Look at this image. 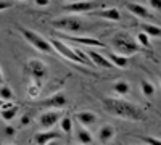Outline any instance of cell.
<instances>
[{
  "instance_id": "ffe728a7",
  "label": "cell",
  "mask_w": 161,
  "mask_h": 145,
  "mask_svg": "<svg viewBox=\"0 0 161 145\" xmlns=\"http://www.w3.org/2000/svg\"><path fill=\"white\" fill-rule=\"evenodd\" d=\"M76 140L79 143H92L93 142V137H92L90 131L86 126L79 124V127H76Z\"/></svg>"
},
{
  "instance_id": "f1b7e54d",
  "label": "cell",
  "mask_w": 161,
  "mask_h": 145,
  "mask_svg": "<svg viewBox=\"0 0 161 145\" xmlns=\"http://www.w3.org/2000/svg\"><path fill=\"white\" fill-rule=\"evenodd\" d=\"M3 132H5V136L7 137H15V134H16V129L13 127V126H5V129H3Z\"/></svg>"
},
{
  "instance_id": "4316f807",
  "label": "cell",
  "mask_w": 161,
  "mask_h": 145,
  "mask_svg": "<svg viewBox=\"0 0 161 145\" xmlns=\"http://www.w3.org/2000/svg\"><path fill=\"white\" fill-rule=\"evenodd\" d=\"M137 140L142 143H147V145H161V139L152 137V136H140V137H137Z\"/></svg>"
},
{
  "instance_id": "d4e9b609",
  "label": "cell",
  "mask_w": 161,
  "mask_h": 145,
  "mask_svg": "<svg viewBox=\"0 0 161 145\" xmlns=\"http://www.w3.org/2000/svg\"><path fill=\"white\" fill-rule=\"evenodd\" d=\"M136 41H137V44L139 45H142L143 48H152V44H150V36L148 34H145V32H139L137 36H136Z\"/></svg>"
},
{
  "instance_id": "603a6c76",
  "label": "cell",
  "mask_w": 161,
  "mask_h": 145,
  "mask_svg": "<svg viewBox=\"0 0 161 145\" xmlns=\"http://www.w3.org/2000/svg\"><path fill=\"white\" fill-rule=\"evenodd\" d=\"M113 90L118 95H127L130 92V84L127 81H123V79H121V81H116L113 84Z\"/></svg>"
},
{
  "instance_id": "836d02e7",
  "label": "cell",
  "mask_w": 161,
  "mask_h": 145,
  "mask_svg": "<svg viewBox=\"0 0 161 145\" xmlns=\"http://www.w3.org/2000/svg\"><path fill=\"white\" fill-rule=\"evenodd\" d=\"M3 103H5V100H3V98H0V108H2V105H3Z\"/></svg>"
},
{
  "instance_id": "e0dca14e",
  "label": "cell",
  "mask_w": 161,
  "mask_h": 145,
  "mask_svg": "<svg viewBox=\"0 0 161 145\" xmlns=\"http://www.w3.org/2000/svg\"><path fill=\"white\" fill-rule=\"evenodd\" d=\"M116 136V131L111 124H103L100 129H98V134H97V139L100 143H108L114 139Z\"/></svg>"
},
{
  "instance_id": "8d00e7d4",
  "label": "cell",
  "mask_w": 161,
  "mask_h": 145,
  "mask_svg": "<svg viewBox=\"0 0 161 145\" xmlns=\"http://www.w3.org/2000/svg\"><path fill=\"white\" fill-rule=\"evenodd\" d=\"M19 2H23V0H19Z\"/></svg>"
},
{
  "instance_id": "e575fe53",
  "label": "cell",
  "mask_w": 161,
  "mask_h": 145,
  "mask_svg": "<svg viewBox=\"0 0 161 145\" xmlns=\"http://www.w3.org/2000/svg\"><path fill=\"white\" fill-rule=\"evenodd\" d=\"M159 82H161V73H159Z\"/></svg>"
},
{
  "instance_id": "7a4b0ae2",
  "label": "cell",
  "mask_w": 161,
  "mask_h": 145,
  "mask_svg": "<svg viewBox=\"0 0 161 145\" xmlns=\"http://www.w3.org/2000/svg\"><path fill=\"white\" fill-rule=\"evenodd\" d=\"M50 44H52L53 50H55L57 53H60L63 58H68V60L73 61V63L86 64V66H89V64L92 63L90 58L86 55V52L79 50V48H71V47H68V44H64L61 39L50 37Z\"/></svg>"
},
{
  "instance_id": "8fae6325",
  "label": "cell",
  "mask_w": 161,
  "mask_h": 145,
  "mask_svg": "<svg viewBox=\"0 0 161 145\" xmlns=\"http://www.w3.org/2000/svg\"><path fill=\"white\" fill-rule=\"evenodd\" d=\"M86 55L90 58V61L95 64V66H100V68H105V70H114L116 66L114 64L106 58V55H102V53H98L97 50H93L92 47L89 48V50H86Z\"/></svg>"
},
{
  "instance_id": "4dcf8cb0",
  "label": "cell",
  "mask_w": 161,
  "mask_h": 145,
  "mask_svg": "<svg viewBox=\"0 0 161 145\" xmlns=\"http://www.w3.org/2000/svg\"><path fill=\"white\" fill-rule=\"evenodd\" d=\"M31 123V114H24L21 116V126H28Z\"/></svg>"
},
{
  "instance_id": "3957f363",
  "label": "cell",
  "mask_w": 161,
  "mask_h": 145,
  "mask_svg": "<svg viewBox=\"0 0 161 145\" xmlns=\"http://www.w3.org/2000/svg\"><path fill=\"white\" fill-rule=\"evenodd\" d=\"M113 47L118 53L121 55H126V57H130L134 53H140L143 52V47L137 44V41L126 34V32H116L113 36Z\"/></svg>"
},
{
  "instance_id": "d6a6232c",
  "label": "cell",
  "mask_w": 161,
  "mask_h": 145,
  "mask_svg": "<svg viewBox=\"0 0 161 145\" xmlns=\"http://www.w3.org/2000/svg\"><path fill=\"white\" fill-rule=\"evenodd\" d=\"M3 82V74H2V68H0V84Z\"/></svg>"
},
{
  "instance_id": "44dd1931",
  "label": "cell",
  "mask_w": 161,
  "mask_h": 145,
  "mask_svg": "<svg viewBox=\"0 0 161 145\" xmlns=\"http://www.w3.org/2000/svg\"><path fill=\"white\" fill-rule=\"evenodd\" d=\"M40 90H42V81H37V79H32V82H29L28 89H26L29 98H37L40 95Z\"/></svg>"
},
{
  "instance_id": "ba28073f",
  "label": "cell",
  "mask_w": 161,
  "mask_h": 145,
  "mask_svg": "<svg viewBox=\"0 0 161 145\" xmlns=\"http://www.w3.org/2000/svg\"><path fill=\"white\" fill-rule=\"evenodd\" d=\"M40 105L52 110H63L68 105V97H66L64 92H55V94L48 95L47 98L40 100Z\"/></svg>"
},
{
  "instance_id": "484cf974",
  "label": "cell",
  "mask_w": 161,
  "mask_h": 145,
  "mask_svg": "<svg viewBox=\"0 0 161 145\" xmlns=\"http://www.w3.org/2000/svg\"><path fill=\"white\" fill-rule=\"evenodd\" d=\"M0 98H3L5 102H11L13 98H15V92H13L8 86L0 84Z\"/></svg>"
},
{
  "instance_id": "83f0119b",
  "label": "cell",
  "mask_w": 161,
  "mask_h": 145,
  "mask_svg": "<svg viewBox=\"0 0 161 145\" xmlns=\"http://www.w3.org/2000/svg\"><path fill=\"white\" fill-rule=\"evenodd\" d=\"M148 5L153 11L161 13V0H148Z\"/></svg>"
},
{
  "instance_id": "9c48e42d",
  "label": "cell",
  "mask_w": 161,
  "mask_h": 145,
  "mask_svg": "<svg viewBox=\"0 0 161 145\" xmlns=\"http://www.w3.org/2000/svg\"><path fill=\"white\" fill-rule=\"evenodd\" d=\"M60 39L64 42H74V44H82L87 47H98V48H105V44H102V41L95 37H86V36H71V34H60Z\"/></svg>"
},
{
  "instance_id": "30bf717a",
  "label": "cell",
  "mask_w": 161,
  "mask_h": 145,
  "mask_svg": "<svg viewBox=\"0 0 161 145\" xmlns=\"http://www.w3.org/2000/svg\"><path fill=\"white\" fill-rule=\"evenodd\" d=\"M61 111L60 110H48V111H44L42 114L39 116V124L40 127L44 129H52L57 123H60L61 120Z\"/></svg>"
},
{
  "instance_id": "7402d4cb",
  "label": "cell",
  "mask_w": 161,
  "mask_h": 145,
  "mask_svg": "<svg viewBox=\"0 0 161 145\" xmlns=\"http://www.w3.org/2000/svg\"><path fill=\"white\" fill-rule=\"evenodd\" d=\"M140 90H142V95H145L147 98H152V97H155V94H156L155 86H153L150 81H147V79L140 81Z\"/></svg>"
},
{
  "instance_id": "9a60e30c",
  "label": "cell",
  "mask_w": 161,
  "mask_h": 145,
  "mask_svg": "<svg viewBox=\"0 0 161 145\" xmlns=\"http://www.w3.org/2000/svg\"><path fill=\"white\" fill-rule=\"evenodd\" d=\"M19 105H16V103H10V102H5L3 105H2V108H0V116H2V120L3 121H7V123H10V121H13L16 118V114L19 113Z\"/></svg>"
},
{
  "instance_id": "8992f818",
  "label": "cell",
  "mask_w": 161,
  "mask_h": 145,
  "mask_svg": "<svg viewBox=\"0 0 161 145\" xmlns=\"http://www.w3.org/2000/svg\"><path fill=\"white\" fill-rule=\"evenodd\" d=\"M103 7H105V3L97 2V0H79V2L63 5V11L71 13V15H79V13H90L93 10H98Z\"/></svg>"
},
{
  "instance_id": "277c9868",
  "label": "cell",
  "mask_w": 161,
  "mask_h": 145,
  "mask_svg": "<svg viewBox=\"0 0 161 145\" xmlns=\"http://www.w3.org/2000/svg\"><path fill=\"white\" fill-rule=\"evenodd\" d=\"M50 26L53 29L58 31H64L68 34H79L84 31V23L80 18L74 16V15H64V16H58L55 20L50 21Z\"/></svg>"
},
{
  "instance_id": "52a82bcc",
  "label": "cell",
  "mask_w": 161,
  "mask_h": 145,
  "mask_svg": "<svg viewBox=\"0 0 161 145\" xmlns=\"http://www.w3.org/2000/svg\"><path fill=\"white\" fill-rule=\"evenodd\" d=\"M26 71L32 79H37V81H44L48 76V66L39 58H31L26 63Z\"/></svg>"
},
{
  "instance_id": "5bb4252c",
  "label": "cell",
  "mask_w": 161,
  "mask_h": 145,
  "mask_svg": "<svg viewBox=\"0 0 161 145\" xmlns=\"http://www.w3.org/2000/svg\"><path fill=\"white\" fill-rule=\"evenodd\" d=\"M89 15L92 16H97V18H103V20H108V21H121V11L118 8H98V10H93L90 11Z\"/></svg>"
},
{
  "instance_id": "ac0fdd59",
  "label": "cell",
  "mask_w": 161,
  "mask_h": 145,
  "mask_svg": "<svg viewBox=\"0 0 161 145\" xmlns=\"http://www.w3.org/2000/svg\"><path fill=\"white\" fill-rule=\"evenodd\" d=\"M139 29L145 34H148L150 37H158L161 39V28L153 23H145V21H140L139 23Z\"/></svg>"
},
{
  "instance_id": "2e32d148",
  "label": "cell",
  "mask_w": 161,
  "mask_h": 145,
  "mask_svg": "<svg viewBox=\"0 0 161 145\" xmlns=\"http://www.w3.org/2000/svg\"><path fill=\"white\" fill-rule=\"evenodd\" d=\"M74 118H76V121H77L79 124H82V126H86V127L93 126V124L98 121V116H97L95 113H92V111H77V113L74 114Z\"/></svg>"
},
{
  "instance_id": "1f68e13d",
  "label": "cell",
  "mask_w": 161,
  "mask_h": 145,
  "mask_svg": "<svg viewBox=\"0 0 161 145\" xmlns=\"http://www.w3.org/2000/svg\"><path fill=\"white\" fill-rule=\"evenodd\" d=\"M34 3L37 7H47V5H50V0H34Z\"/></svg>"
},
{
  "instance_id": "d6986e66",
  "label": "cell",
  "mask_w": 161,
  "mask_h": 145,
  "mask_svg": "<svg viewBox=\"0 0 161 145\" xmlns=\"http://www.w3.org/2000/svg\"><path fill=\"white\" fill-rule=\"evenodd\" d=\"M106 58H108V60L114 64L116 70H118V68H121V70L126 68V66H127V63H129L127 57L118 53V52H108V53H106Z\"/></svg>"
},
{
  "instance_id": "f546056e",
  "label": "cell",
  "mask_w": 161,
  "mask_h": 145,
  "mask_svg": "<svg viewBox=\"0 0 161 145\" xmlns=\"http://www.w3.org/2000/svg\"><path fill=\"white\" fill-rule=\"evenodd\" d=\"M11 7H13V3L8 2V0H0V11L8 10V8H11Z\"/></svg>"
},
{
  "instance_id": "cb8c5ba5",
  "label": "cell",
  "mask_w": 161,
  "mask_h": 145,
  "mask_svg": "<svg viewBox=\"0 0 161 145\" xmlns=\"http://www.w3.org/2000/svg\"><path fill=\"white\" fill-rule=\"evenodd\" d=\"M60 129L68 137H71V134H73V120H71L69 116H61V120H60Z\"/></svg>"
},
{
  "instance_id": "6da1fadb",
  "label": "cell",
  "mask_w": 161,
  "mask_h": 145,
  "mask_svg": "<svg viewBox=\"0 0 161 145\" xmlns=\"http://www.w3.org/2000/svg\"><path fill=\"white\" fill-rule=\"evenodd\" d=\"M100 102L103 105L105 111L110 113L111 116L123 118V120H129V121H145L147 120L145 111L132 102H127L123 98H114V97H105V98H100Z\"/></svg>"
},
{
  "instance_id": "d590c367",
  "label": "cell",
  "mask_w": 161,
  "mask_h": 145,
  "mask_svg": "<svg viewBox=\"0 0 161 145\" xmlns=\"http://www.w3.org/2000/svg\"><path fill=\"white\" fill-rule=\"evenodd\" d=\"M158 114H159V118H161V111H158Z\"/></svg>"
},
{
  "instance_id": "7c38bea8",
  "label": "cell",
  "mask_w": 161,
  "mask_h": 145,
  "mask_svg": "<svg viewBox=\"0 0 161 145\" xmlns=\"http://www.w3.org/2000/svg\"><path fill=\"white\" fill-rule=\"evenodd\" d=\"M58 139H61V134L58 131H53V127H52V129H45V131H40V132L34 134L32 142L39 143V145H45V143H50V142L58 140Z\"/></svg>"
},
{
  "instance_id": "4fadbf2b",
  "label": "cell",
  "mask_w": 161,
  "mask_h": 145,
  "mask_svg": "<svg viewBox=\"0 0 161 145\" xmlns=\"http://www.w3.org/2000/svg\"><path fill=\"white\" fill-rule=\"evenodd\" d=\"M126 7H127V10H129L136 18H140V20H152V18L155 16L153 13H152L148 8H147L145 5H142V3H137V2H127Z\"/></svg>"
},
{
  "instance_id": "5b68a950",
  "label": "cell",
  "mask_w": 161,
  "mask_h": 145,
  "mask_svg": "<svg viewBox=\"0 0 161 145\" xmlns=\"http://www.w3.org/2000/svg\"><path fill=\"white\" fill-rule=\"evenodd\" d=\"M18 31L24 37V41L28 44H31L36 50L42 52V53H52L53 52V47H52L50 41H47V39L42 37L40 34L34 32L32 29H28V28H24V26H18Z\"/></svg>"
}]
</instances>
